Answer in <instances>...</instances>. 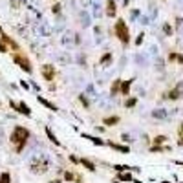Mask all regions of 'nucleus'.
<instances>
[{"instance_id":"f257e3e1","label":"nucleus","mask_w":183,"mask_h":183,"mask_svg":"<svg viewBox=\"0 0 183 183\" xmlns=\"http://www.w3.org/2000/svg\"><path fill=\"white\" fill-rule=\"evenodd\" d=\"M28 137H29L28 128L15 126V130H13L11 135H9V141H11L13 145H17V148H15L17 152H22V148H24V145H26V141H28Z\"/></svg>"},{"instance_id":"ddd939ff","label":"nucleus","mask_w":183,"mask_h":183,"mask_svg":"<svg viewBox=\"0 0 183 183\" xmlns=\"http://www.w3.org/2000/svg\"><path fill=\"white\" fill-rule=\"evenodd\" d=\"M110 147H114V148H116V150H119V152H125V154L128 152V147H121V145H112V143H110Z\"/></svg>"},{"instance_id":"a211bd4d","label":"nucleus","mask_w":183,"mask_h":183,"mask_svg":"<svg viewBox=\"0 0 183 183\" xmlns=\"http://www.w3.org/2000/svg\"><path fill=\"white\" fill-rule=\"evenodd\" d=\"M141 42H143V35H139L137 39H135V44H141Z\"/></svg>"},{"instance_id":"aec40b11","label":"nucleus","mask_w":183,"mask_h":183,"mask_svg":"<svg viewBox=\"0 0 183 183\" xmlns=\"http://www.w3.org/2000/svg\"><path fill=\"white\" fill-rule=\"evenodd\" d=\"M178 143H179V145H181V147H183V137H181V139H179V141H178Z\"/></svg>"},{"instance_id":"9b49d317","label":"nucleus","mask_w":183,"mask_h":183,"mask_svg":"<svg viewBox=\"0 0 183 183\" xmlns=\"http://www.w3.org/2000/svg\"><path fill=\"white\" fill-rule=\"evenodd\" d=\"M130 84H132V81H126V83L121 86V92H123V95H126V93H128V88H130Z\"/></svg>"},{"instance_id":"2eb2a0df","label":"nucleus","mask_w":183,"mask_h":183,"mask_svg":"<svg viewBox=\"0 0 183 183\" xmlns=\"http://www.w3.org/2000/svg\"><path fill=\"white\" fill-rule=\"evenodd\" d=\"M114 13H116V8H114V2L110 0L108 2V15H114Z\"/></svg>"},{"instance_id":"39448f33","label":"nucleus","mask_w":183,"mask_h":183,"mask_svg":"<svg viewBox=\"0 0 183 183\" xmlns=\"http://www.w3.org/2000/svg\"><path fill=\"white\" fill-rule=\"evenodd\" d=\"M15 60H17V64H20V68H24L26 72H31V64L28 62V59H24L20 55H15Z\"/></svg>"},{"instance_id":"f8f14e48","label":"nucleus","mask_w":183,"mask_h":183,"mask_svg":"<svg viewBox=\"0 0 183 183\" xmlns=\"http://www.w3.org/2000/svg\"><path fill=\"white\" fill-rule=\"evenodd\" d=\"M106 62H112V55L110 53H104L103 59H101V64H106Z\"/></svg>"},{"instance_id":"4468645a","label":"nucleus","mask_w":183,"mask_h":183,"mask_svg":"<svg viewBox=\"0 0 183 183\" xmlns=\"http://www.w3.org/2000/svg\"><path fill=\"white\" fill-rule=\"evenodd\" d=\"M9 179H11V178H9L8 172H4L2 176H0V183H9Z\"/></svg>"},{"instance_id":"f03ea898","label":"nucleus","mask_w":183,"mask_h":183,"mask_svg":"<svg viewBox=\"0 0 183 183\" xmlns=\"http://www.w3.org/2000/svg\"><path fill=\"white\" fill-rule=\"evenodd\" d=\"M116 33H117V37L121 39V42L126 44L128 42V29H126V26L123 20H117V24H116Z\"/></svg>"},{"instance_id":"1a4fd4ad","label":"nucleus","mask_w":183,"mask_h":183,"mask_svg":"<svg viewBox=\"0 0 183 183\" xmlns=\"http://www.w3.org/2000/svg\"><path fill=\"white\" fill-rule=\"evenodd\" d=\"M18 112H22L24 116H31V110H29V108L26 106L24 103H20V106H18Z\"/></svg>"},{"instance_id":"7ed1b4c3","label":"nucleus","mask_w":183,"mask_h":183,"mask_svg":"<svg viewBox=\"0 0 183 183\" xmlns=\"http://www.w3.org/2000/svg\"><path fill=\"white\" fill-rule=\"evenodd\" d=\"M168 99H172V101H176V99H179V97H183V83H179L178 86L174 88V90L167 95Z\"/></svg>"},{"instance_id":"9d476101","label":"nucleus","mask_w":183,"mask_h":183,"mask_svg":"<svg viewBox=\"0 0 183 183\" xmlns=\"http://www.w3.org/2000/svg\"><path fill=\"white\" fill-rule=\"evenodd\" d=\"M39 101H40V103H42V104H44L46 108H50V110H57V108L53 106V104L50 103V101H46V99H42V97H39Z\"/></svg>"},{"instance_id":"423d86ee","label":"nucleus","mask_w":183,"mask_h":183,"mask_svg":"<svg viewBox=\"0 0 183 183\" xmlns=\"http://www.w3.org/2000/svg\"><path fill=\"white\" fill-rule=\"evenodd\" d=\"M79 163H81V165H84L88 170H95V165H93L92 161H88V159H79Z\"/></svg>"},{"instance_id":"dca6fc26","label":"nucleus","mask_w":183,"mask_h":183,"mask_svg":"<svg viewBox=\"0 0 183 183\" xmlns=\"http://www.w3.org/2000/svg\"><path fill=\"white\" fill-rule=\"evenodd\" d=\"M167 137H165V135H158V137H156L154 139V143H163V141H165Z\"/></svg>"},{"instance_id":"20e7f679","label":"nucleus","mask_w":183,"mask_h":183,"mask_svg":"<svg viewBox=\"0 0 183 183\" xmlns=\"http://www.w3.org/2000/svg\"><path fill=\"white\" fill-rule=\"evenodd\" d=\"M42 75H44L46 81H51L53 75H55V70H53L50 64H44V66H42Z\"/></svg>"},{"instance_id":"412c9836","label":"nucleus","mask_w":183,"mask_h":183,"mask_svg":"<svg viewBox=\"0 0 183 183\" xmlns=\"http://www.w3.org/2000/svg\"><path fill=\"white\" fill-rule=\"evenodd\" d=\"M179 134H183V125H181V126H179Z\"/></svg>"},{"instance_id":"f3484780","label":"nucleus","mask_w":183,"mask_h":183,"mask_svg":"<svg viewBox=\"0 0 183 183\" xmlns=\"http://www.w3.org/2000/svg\"><path fill=\"white\" fill-rule=\"evenodd\" d=\"M119 179H126V181H130V179H132V176H130V174H121V176H119Z\"/></svg>"},{"instance_id":"6ab92c4d","label":"nucleus","mask_w":183,"mask_h":183,"mask_svg":"<svg viewBox=\"0 0 183 183\" xmlns=\"http://www.w3.org/2000/svg\"><path fill=\"white\" fill-rule=\"evenodd\" d=\"M134 104H135V99H130V101L126 103V106H134Z\"/></svg>"},{"instance_id":"6e6552de","label":"nucleus","mask_w":183,"mask_h":183,"mask_svg":"<svg viewBox=\"0 0 183 183\" xmlns=\"http://www.w3.org/2000/svg\"><path fill=\"white\" fill-rule=\"evenodd\" d=\"M117 123H119V117H106L104 119V125H108V126H114Z\"/></svg>"},{"instance_id":"0eeeda50","label":"nucleus","mask_w":183,"mask_h":183,"mask_svg":"<svg viewBox=\"0 0 183 183\" xmlns=\"http://www.w3.org/2000/svg\"><path fill=\"white\" fill-rule=\"evenodd\" d=\"M152 116H154V117H158V119H165L168 114H167L165 110H154V112H152Z\"/></svg>"}]
</instances>
